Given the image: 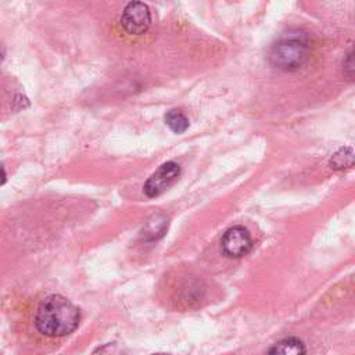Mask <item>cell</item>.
Masks as SVG:
<instances>
[{
    "label": "cell",
    "mask_w": 355,
    "mask_h": 355,
    "mask_svg": "<svg viewBox=\"0 0 355 355\" xmlns=\"http://www.w3.org/2000/svg\"><path fill=\"white\" fill-rule=\"evenodd\" d=\"M180 176V166L173 162H165L162 164L144 183L143 191L147 197L154 198L165 193Z\"/></svg>",
    "instance_id": "3"
},
{
    "label": "cell",
    "mask_w": 355,
    "mask_h": 355,
    "mask_svg": "<svg viewBox=\"0 0 355 355\" xmlns=\"http://www.w3.org/2000/svg\"><path fill=\"white\" fill-rule=\"evenodd\" d=\"M311 53V40L306 32L290 29L283 32L269 50V61L282 71H295L302 67Z\"/></svg>",
    "instance_id": "2"
},
{
    "label": "cell",
    "mask_w": 355,
    "mask_h": 355,
    "mask_svg": "<svg viewBox=\"0 0 355 355\" xmlns=\"http://www.w3.org/2000/svg\"><path fill=\"white\" fill-rule=\"evenodd\" d=\"M354 164V151L351 147H341L330 158V166L336 171H344Z\"/></svg>",
    "instance_id": "8"
},
{
    "label": "cell",
    "mask_w": 355,
    "mask_h": 355,
    "mask_svg": "<svg viewBox=\"0 0 355 355\" xmlns=\"http://www.w3.org/2000/svg\"><path fill=\"white\" fill-rule=\"evenodd\" d=\"M122 28L130 35H143L151 25V12L147 4L130 1L121 15Z\"/></svg>",
    "instance_id": "4"
},
{
    "label": "cell",
    "mask_w": 355,
    "mask_h": 355,
    "mask_svg": "<svg viewBox=\"0 0 355 355\" xmlns=\"http://www.w3.org/2000/svg\"><path fill=\"white\" fill-rule=\"evenodd\" d=\"M151 355H169V354H151Z\"/></svg>",
    "instance_id": "12"
},
{
    "label": "cell",
    "mask_w": 355,
    "mask_h": 355,
    "mask_svg": "<svg viewBox=\"0 0 355 355\" xmlns=\"http://www.w3.org/2000/svg\"><path fill=\"white\" fill-rule=\"evenodd\" d=\"M165 123L169 126V129L175 133H183L189 128V119L186 115L179 110H171L165 115Z\"/></svg>",
    "instance_id": "9"
},
{
    "label": "cell",
    "mask_w": 355,
    "mask_h": 355,
    "mask_svg": "<svg viewBox=\"0 0 355 355\" xmlns=\"http://www.w3.org/2000/svg\"><path fill=\"white\" fill-rule=\"evenodd\" d=\"M347 60H348V67H345V69H347V68H349V71H348V76H352V69H354V68H352V54H351V53L348 54V58H347Z\"/></svg>",
    "instance_id": "11"
},
{
    "label": "cell",
    "mask_w": 355,
    "mask_h": 355,
    "mask_svg": "<svg viewBox=\"0 0 355 355\" xmlns=\"http://www.w3.org/2000/svg\"><path fill=\"white\" fill-rule=\"evenodd\" d=\"M268 355H305V345L295 337H288L277 341Z\"/></svg>",
    "instance_id": "7"
},
{
    "label": "cell",
    "mask_w": 355,
    "mask_h": 355,
    "mask_svg": "<svg viewBox=\"0 0 355 355\" xmlns=\"http://www.w3.org/2000/svg\"><path fill=\"white\" fill-rule=\"evenodd\" d=\"M6 180H7L6 171H4V168L0 165V186H1V184H4V183H6Z\"/></svg>",
    "instance_id": "10"
},
{
    "label": "cell",
    "mask_w": 355,
    "mask_h": 355,
    "mask_svg": "<svg viewBox=\"0 0 355 355\" xmlns=\"http://www.w3.org/2000/svg\"><path fill=\"white\" fill-rule=\"evenodd\" d=\"M79 309L62 295L46 297L36 312L37 330L49 337H62L72 333L79 324Z\"/></svg>",
    "instance_id": "1"
},
{
    "label": "cell",
    "mask_w": 355,
    "mask_h": 355,
    "mask_svg": "<svg viewBox=\"0 0 355 355\" xmlns=\"http://www.w3.org/2000/svg\"><path fill=\"white\" fill-rule=\"evenodd\" d=\"M220 243L223 252L232 258H240L245 255L252 247L251 236L243 226H233L227 229L223 233Z\"/></svg>",
    "instance_id": "5"
},
{
    "label": "cell",
    "mask_w": 355,
    "mask_h": 355,
    "mask_svg": "<svg viewBox=\"0 0 355 355\" xmlns=\"http://www.w3.org/2000/svg\"><path fill=\"white\" fill-rule=\"evenodd\" d=\"M166 229H168V218L162 214H157L148 218V220L143 227L141 234L146 240L154 241L161 239L165 234Z\"/></svg>",
    "instance_id": "6"
}]
</instances>
